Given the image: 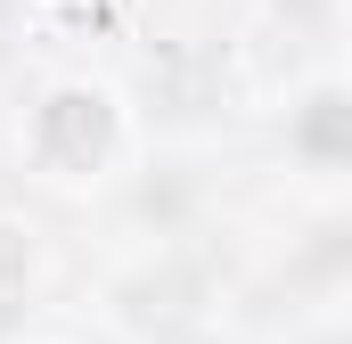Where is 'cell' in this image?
Returning a JSON list of instances; mask_svg holds the SVG:
<instances>
[{
  "label": "cell",
  "instance_id": "3",
  "mask_svg": "<svg viewBox=\"0 0 352 344\" xmlns=\"http://www.w3.org/2000/svg\"><path fill=\"white\" fill-rule=\"evenodd\" d=\"M16 344H90V336H74V328H33V336H16Z\"/></svg>",
  "mask_w": 352,
  "mask_h": 344
},
{
  "label": "cell",
  "instance_id": "2",
  "mask_svg": "<svg viewBox=\"0 0 352 344\" xmlns=\"http://www.w3.org/2000/svg\"><path fill=\"white\" fill-rule=\"evenodd\" d=\"M41 287H50V238H41V222L16 213V205H0V312L25 303V295H41Z\"/></svg>",
  "mask_w": 352,
  "mask_h": 344
},
{
  "label": "cell",
  "instance_id": "1",
  "mask_svg": "<svg viewBox=\"0 0 352 344\" xmlns=\"http://www.w3.org/2000/svg\"><path fill=\"white\" fill-rule=\"evenodd\" d=\"M131 156H140V115H131V90L115 74L66 66V74H50L33 90L25 115H16V164H25V180H41L58 197L115 189Z\"/></svg>",
  "mask_w": 352,
  "mask_h": 344
}]
</instances>
